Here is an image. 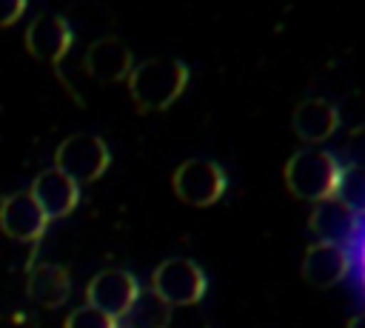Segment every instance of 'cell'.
<instances>
[{"mask_svg": "<svg viewBox=\"0 0 365 328\" xmlns=\"http://www.w3.org/2000/svg\"><path fill=\"white\" fill-rule=\"evenodd\" d=\"M125 86L140 111H163L185 91L188 66L174 57H151L131 68Z\"/></svg>", "mask_w": 365, "mask_h": 328, "instance_id": "obj_1", "label": "cell"}, {"mask_svg": "<svg viewBox=\"0 0 365 328\" xmlns=\"http://www.w3.org/2000/svg\"><path fill=\"white\" fill-rule=\"evenodd\" d=\"M339 171L342 163L322 148H302L297 154H291V160L285 163V185L297 200L305 203H322L328 197H334L336 183H339Z\"/></svg>", "mask_w": 365, "mask_h": 328, "instance_id": "obj_2", "label": "cell"}, {"mask_svg": "<svg viewBox=\"0 0 365 328\" xmlns=\"http://www.w3.org/2000/svg\"><path fill=\"white\" fill-rule=\"evenodd\" d=\"M111 163V151L97 134H71L54 151V168L80 183H94L106 174Z\"/></svg>", "mask_w": 365, "mask_h": 328, "instance_id": "obj_3", "label": "cell"}, {"mask_svg": "<svg viewBox=\"0 0 365 328\" xmlns=\"http://www.w3.org/2000/svg\"><path fill=\"white\" fill-rule=\"evenodd\" d=\"M151 291L157 297H163L171 308L174 305H197L208 291V280L194 260L171 257L154 268Z\"/></svg>", "mask_w": 365, "mask_h": 328, "instance_id": "obj_4", "label": "cell"}, {"mask_svg": "<svg viewBox=\"0 0 365 328\" xmlns=\"http://www.w3.org/2000/svg\"><path fill=\"white\" fill-rule=\"evenodd\" d=\"M171 188H174V194H177L185 205L205 208V205H214V203L225 194L228 177H225V171H222L214 160L194 157V160H185L182 165L174 168V174H171Z\"/></svg>", "mask_w": 365, "mask_h": 328, "instance_id": "obj_5", "label": "cell"}, {"mask_svg": "<svg viewBox=\"0 0 365 328\" xmlns=\"http://www.w3.org/2000/svg\"><path fill=\"white\" fill-rule=\"evenodd\" d=\"M140 291L143 288L131 271L106 268L97 277H91V282L86 285V305H91V308H97L114 319H123Z\"/></svg>", "mask_w": 365, "mask_h": 328, "instance_id": "obj_6", "label": "cell"}, {"mask_svg": "<svg viewBox=\"0 0 365 328\" xmlns=\"http://www.w3.org/2000/svg\"><path fill=\"white\" fill-rule=\"evenodd\" d=\"M46 211L29 191H17L3 197L0 203V231L17 242H37L48 228Z\"/></svg>", "mask_w": 365, "mask_h": 328, "instance_id": "obj_7", "label": "cell"}, {"mask_svg": "<svg viewBox=\"0 0 365 328\" xmlns=\"http://www.w3.org/2000/svg\"><path fill=\"white\" fill-rule=\"evenodd\" d=\"M23 40H26V51L34 60L57 66L68 54L71 43H74V31H71V26L60 14H37L26 26Z\"/></svg>", "mask_w": 365, "mask_h": 328, "instance_id": "obj_8", "label": "cell"}, {"mask_svg": "<svg viewBox=\"0 0 365 328\" xmlns=\"http://www.w3.org/2000/svg\"><path fill=\"white\" fill-rule=\"evenodd\" d=\"M83 68L88 77H94L103 86L125 83V77L134 68V57H131V48L120 37H100L86 48Z\"/></svg>", "mask_w": 365, "mask_h": 328, "instance_id": "obj_9", "label": "cell"}, {"mask_svg": "<svg viewBox=\"0 0 365 328\" xmlns=\"http://www.w3.org/2000/svg\"><path fill=\"white\" fill-rule=\"evenodd\" d=\"M29 194L37 200V205L46 211L48 220H60V217H68L77 203H80V185L66 177L63 171L57 168H46L34 177Z\"/></svg>", "mask_w": 365, "mask_h": 328, "instance_id": "obj_10", "label": "cell"}, {"mask_svg": "<svg viewBox=\"0 0 365 328\" xmlns=\"http://www.w3.org/2000/svg\"><path fill=\"white\" fill-rule=\"evenodd\" d=\"M351 271V251L348 245L336 242H314L302 257V277L314 288H331L345 280Z\"/></svg>", "mask_w": 365, "mask_h": 328, "instance_id": "obj_11", "label": "cell"}, {"mask_svg": "<svg viewBox=\"0 0 365 328\" xmlns=\"http://www.w3.org/2000/svg\"><path fill=\"white\" fill-rule=\"evenodd\" d=\"M308 228L314 231L317 242H336V245H348L356 237L359 228V217L342 205L336 197H328L322 203H314V211L308 217Z\"/></svg>", "mask_w": 365, "mask_h": 328, "instance_id": "obj_12", "label": "cell"}, {"mask_svg": "<svg viewBox=\"0 0 365 328\" xmlns=\"http://www.w3.org/2000/svg\"><path fill=\"white\" fill-rule=\"evenodd\" d=\"M291 128L294 134L302 140V143H325L336 128H339V120H336V106L322 100V97H311V100H302L291 117Z\"/></svg>", "mask_w": 365, "mask_h": 328, "instance_id": "obj_13", "label": "cell"}, {"mask_svg": "<svg viewBox=\"0 0 365 328\" xmlns=\"http://www.w3.org/2000/svg\"><path fill=\"white\" fill-rule=\"evenodd\" d=\"M29 297L43 308H60L71 297V277L57 262H37L26 280Z\"/></svg>", "mask_w": 365, "mask_h": 328, "instance_id": "obj_14", "label": "cell"}, {"mask_svg": "<svg viewBox=\"0 0 365 328\" xmlns=\"http://www.w3.org/2000/svg\"><path fill=\"white\" fill-rule=\"evenodd\" d=\"M123 325L125 328H168L171 325V305L163 297H157L151 288H145L137 294V299L125 311Z\"/></svg>", "mask_w": 365, "mask_h": 328, "instance_id": "obj_15", "label": "cell"}, {"mask_svg": "<svg viewBox=\"0 0 365 328\" xmlns=\"http://www.w3.org/2000/svg\"><path fill=\"white\" fill-rule=\"evenodd\" d=\"M334 197L342 205H348L356 217H365V165H356V163L342 165Z\"/></svg>", "mask_w": 365, "mask_h": 328, "instance_id": "obj_16", "label": "cell"}, {"mask_svg": "<svg viewBox=\"0 0 365 328\" xmlns=\"http://www.w3.org/2000/svg\"><path fill=\"white\" fill-rule=\"evenodd\" d=\"M336 120L342 128H348V134L362 131L365 128V94H359V91L345 94L336 103Z\"/></svg>", "mask_w": 365, "mask_h": 328, "instance_id": "obj_17", "label": "cell"}, {"mask_svg": "<svg viewBox=\"0 0 365 328\" xmlns=\"http://www.w3.org/2000/svg\"><path fill=\"white\" fill-rule=\"evenodd\" d=\"M63 328H120V319H114L91 305H80L66 317Z\"/></svg>", "mask_w": 365, "mask_h": 328, "instance_id": "obj_18", "label": "cell"}, {"mask_svg": "<svg viewBox=\"0 0 365 328\" xmlns=\"http://www.w3.org/2000/svg\"><path fill=\"white\" fill-rule=\"evenodd\" d=\"M29 0H0V29L14 26L23 14H26Z\"/></svg>", "mask_w": 365, "mask_h": 328, "instance_id": "obj_19", "label": "cell"}, {"mask_svg": "<svg viewBox=\"0 0 365 328\" xmlns=\"http://www.w3.org/2000/svg\"><path fill=\"white\" fill-rule=\"evenodd\" d=\"M345 151H348L351 163H356V165H365V128H362V131H354V134H348Z\"/></svg>", "mask_w": 365, "mask_h": 328, "instance_id": "obj_20", "label": "cell"}, {"mask_svg": "<svg viewBox=\"0 0 365 328\" xmlns=\"http://www.w3.org/2000/svg\"><path fill=\"white\" fill-rule=\"evenodd\" d=\"M345 328H365V311L362 314H356L354 319H348V325Z\"/></svg>", "mask_w": 365, "mask_h": 328, "instance_id": "obj_21", "label": "cell"}, {"mask_svg": "<svg viewBox=\"0 0 365 328\" xmlns=\"http://www.w3.org/2000/svg\"><path fill=\"white\" fill-rule=\"evenodd\" d=\"M359 274H362V288H365V245H362V257H359Z\"/></svg>", "mask_w": 365, "mask_h": 328, "instance_id": "obj_22", "label": "cell"}, {"mask_svg": "<svg viewBox=\"0 0 365 328\" xmlns=\"http://www.w3.org/2000/svg\"><path fill=\"white\" fill-rule=\"evenodd\" d=\"M120 328H125V325H120Z\"/></svg>", "mask_w": 365, "mask_h": 328, "instance_id": "obj_23", "label": "cell"}]
</instances>
